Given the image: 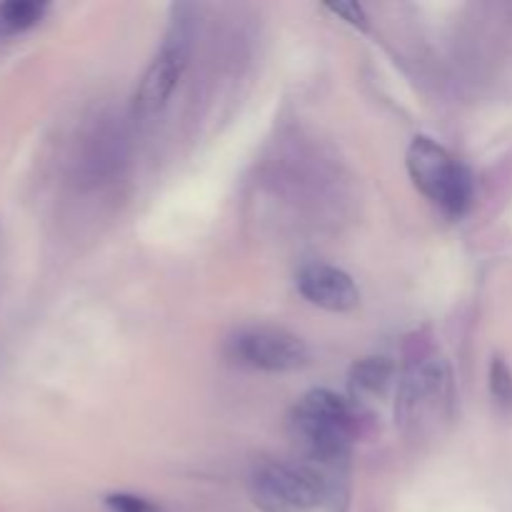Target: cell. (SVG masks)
Here are the masks:
<instances>
[{
    "instance_id": "cell-1",
    "label": "cell",
    "mask_w": 512,
    "mask_h": 512,
    "mask_svg": "<svg viewBox=\"0 0 512 512\" xmlns=\"http://www.w3.org/2000/svg\"><path fill=\"white\" fill-rule=\"evenodd\" d=\"M288 430L305 463L333 465L348 458L358 438V413L343 395L315 388L295 403Z\"/></svg>"
},
{
    "instance_id": "cell-2",
    "label": "cell",
    "mask_w": 512,
    "mask_h": 512,
    "mask_svg": "<svg viewBox=\"0 0 512 512\" xmlns=\"http://www.w3.org/2000/svg\"><path fill=\"white\" fill-rule=\"evenodd\" d=\"M415 188L448 218H463L473 203V175L428 135H415L405 153Z\"/></svg>"
},
{
    "instance_id": "cell-3",
    "label": "cell",
    "mask_w": 512,
    "mask_h": 512,
    "mask_svg": "<svg viewBox=\"0 0 512 512\" xmlns=\"http://www.w3.org/2000/svg\"><path fill=\"white\" fill-rule=\"evenodd\" d=\"M328 480L310 463H260L250 475V500L263 512H310L323 505Z\"/></svg>"
},
{
    "instance_id": "cell-4",
    "label": "cell",
    "mask_w": 512,
    "mask_h": 512,
    "mask_svg": "<svg viewBox=\"0 0 512 512\" xmlns=\"http://www.w3.org/2000/svg\"><path fill=\"white\" fill-rule=\"evenodd\" d=\"M230 355L240 365L265 370V373H288L308 365L310 350L298 335L273 325L243 328L230 340Z\"/></svg>"
},
{
    "instance_id": "cell-5",
    "label": "cell",
    "mask_w": 512,
    "mask_h": 512,
    "mask_svg": "<svg viewBox=\"0 0 512 512\" xmlns=\"http://www.w3.org/2000/svg\"><path fill=\"white\" fill-rule=\"evenodd\" d=\"M190 58V35L185 33L183 25H175L173 33L163 43L160 53L155 55L153 63L148 65L145 75L140 78L138 90H135L133 108L135 113L150 118L160 113L168 105L170 95L178 88Z\"/></svg>"
},
{
    "instance_id": "cell-6",
    "label": "cell",
    "mask_w": 512,
    "mask_h": 512,
    "mask_svg": "<svg viewBox=\"0 0 512 512\" xmlns=\"http://www.w3.org/2000/svg\"><path fill=\"white\" fill-rule=\"evenodd\" d=\"M448 378L443 360L430 358L425 350H420L415 358H408L398 385V405H395L400 423L413 420L430 400H438L448 388Z\"/></svg>"
},
{
    "instance_id": "cell-7",
    "label": "cell",
    "mask_w": 512,
    "mask_h": 512,
    "mask_svg": "<svg viewBox=\"0 0 512 512\" xmlns=\"http://www.w3.org/2000/svg\"><path fill=\"white\" fill-rule=\"evenodd\" d=\"M298 290L308 303L328 313H350L360 305V290L345 270L328 263H308L298 273Z\"/></svg>"
},
{
    "instance_id": "cell-8",
    "label": "cell",
    "mask_w": 512,
    "mask_h": 512,
    "mask_svg": "<svg viewBox=\"0 0 512 512\" xmlns=\"http://www.w3.org/2000/svg\"><path fill=\"white\" fill-rule=\"evenodd\" d=\"M395 373V365L390 358H363L350 368L348 375V385H350V395L353 400L365 398H375V395H383L385 388L390 385Z\"/></svg>"
},
{
    "instance_id": "cell-9",
    "label": "cell",
    "mask_w": 512,
    "mask_h": 512,
    "mask_svg": "<svg viewBox=\"0 0 512 512\" xmlns=\"http://www.w3.org/2000/svg\"><path fill=\"white\" fill-rule=\"evenodd\" d=\"M48 13V3L38 0H13V3H0V38L25 33L35 28Z\"/></svg>"
},
{
    "instance_id": "cell-10",
    "label": "cell",
    "mask_w": 512,
    "mask_h": 512,
    "mask_svg": "<svg viewBox=\"0 0 512 512\" xmlns=\"http://www.w3.org/2000/svg\"><path fill=\"white\" fill-rule=\"evenodd\" d=\"M490 395L505 413H512V370L503 358L490 365Z\"/></svg>"
},
{
    "instance_id": "cell-11",
    "label": "cell",
    "mask_w": 512,
    "mask_h": 512,
    "mask_svg": "<svg viewBox=\"0 0 512 512\" xmlns=\"http://www.w3.org/2000/svg\"><path fill=\"white\" fill-rule=\"evenodd\" d=\"M105 505H108L110 512H165L160 505L133 493H110L105 498Z\"/></svg>"
},
{
    "instance_id": "cell-12",
    "label": "cell",
    "mask_w": 512,
    "mask_h": 512,
    "mask_svg": "<svg viewBox=\"0 0 512 512\" xmlns=\"http://www.w3.org/2000/svg\"><path fill=\"white\" fill-rule=\"evenodd\" d=\"M325 10H328V13H333L335 18L345 20L348 25H353V28H358L360 33H365V30H368V15H365L363 5H358V3H328V5H325Z\"/></svg>"
}]
</instances>
